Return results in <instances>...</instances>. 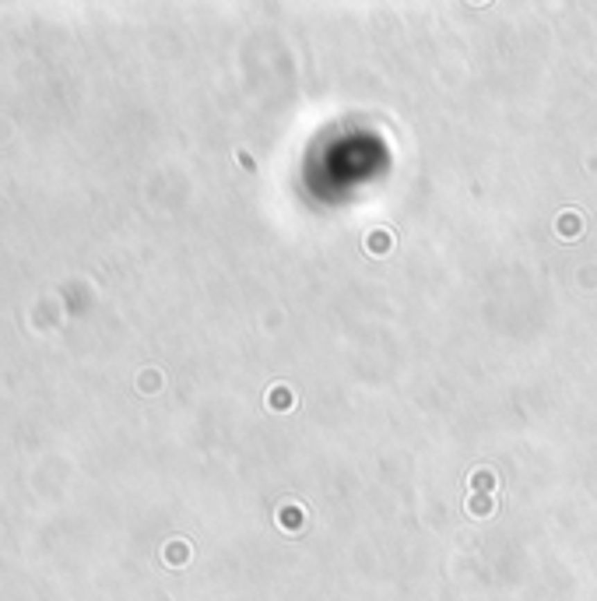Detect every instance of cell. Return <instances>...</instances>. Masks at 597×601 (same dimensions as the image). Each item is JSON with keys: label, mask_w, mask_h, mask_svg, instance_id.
<instances>
[{"label": "cell", "mask_w": 597, "mask_h": 601, "mask_svg": "<svg viewBox=\"0 0 597 601\" xmlns=\"http://www.w3.org/2000/svg\"><path fill=\"white\" fill-rule=\"evenodd\" d=\"M467 485L474 489V496H492L496 485H499V478H496V471H488V468H474V471L467 475Z\"/></svg>", "instance_id": "1"}, {"label": "cell", "mask_w": 597, "mask_h": 601, "mask_svg": "<svg viewBox=\"0 0 597 601\" xmlns=\"http://www.w3.org/2000/svg\"><path fill=\"white\" fill-rule=\"evenodd\" d=\"M580 229H583V218H580V211H559V218H555V232H559V239H576L580 236Z\"/></svg>", "instance_id": "2"}, {"label": "cell", "mask_w": 597, "mask_h": 601, "mask_svg": "<svg viewBox=\"0 0 597 601\" xmlns=\"http://www.w3.org/2000/svg\"><path fill=\"white\" fill-rule=\"evenodd\" d=\"M267 405H270V412H292L295 408V391L288 384H275L270 394H267Z\"/></svg>", "instance_id": "3"}, {"label": "cell", "mask_w": 597, "mask_h": 601, "mask_svg": "<svg viewBox=\"0 0 597 601\" xmlns=\"http://www.w3.org/2000/svg\"><path fill=\"white\" fill-rule=\"evenodd\" d=\"M365 250H369V253H376V257L390 253V232H387V229H376V232H369V236H365Z\"/></svg>", "instance_id": "4"}, {"label": "cell", "mask_w": 597, "mask_h": 601, "mask_svg": "<svg viewBox=\"0 0 597 601\" xmlns=\"http://www.w3.org/2000/svg\"><path fill=\"white\" fill-rule=\"evenodd\" d=\"M467 514H471V517H488V514H496V496H471V500H467Z\"/></svg>", "instance_id": "5"}]
</instances>
